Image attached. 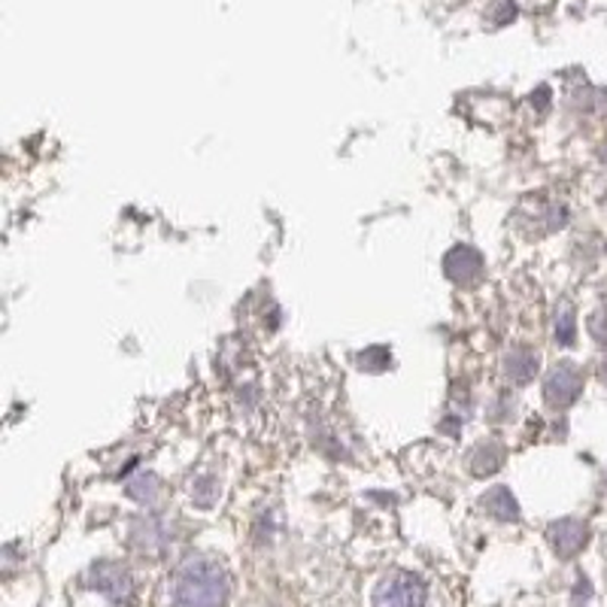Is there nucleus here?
I'll use <instances>...</instances> for the list:
<instances>
[{
	"label": "nucleus",
	"mask_w": 607,
	"mask_h": 607,
	"mask_svg": "<svg viewBox=\"0 0 607 607\" xmlns=\"http://www.w3.org/2000/svg\"><path fill=\"white\" fill-rule=\"evenodd\" d=\"M538 353H529V350H522V353H514V356L507 358V377L514 380V383H529L534 374H538Z\"/></svg>",
	"instance_id": "nucleus-6"
},
{
	"label": "nucleus",
	"mask_w": 607,
	"mask_h": 607,
	"mask_svg": "<svg viewBox=\"0 0 607 607\" xmlns=\"http://www.w3.org/2000/svg\"><path fill=\"white\" fill-rule=\"evenodd\" d=\"M426 602H429L426 583L407 571L389 574L374 593V607H426Z\"/></svg>",
	"instance_id": "nucleus-2"
},
{
	"label": "nucleus",
	"mask_w": 607,
	"mask_h": 607,
	"mask_svg": "<svg viewBox=\"0 0 607 607\" xmlns=\"http://www.w3.org/2000/svg\"><path fill=\"white\" fill-rule=\"evenodd\" d=\"M483 507H486L489 514H495L498 519H517V502H514V495L507 492V489H492L486 498H483Z\"/></svg>",
	"instance_id": "nucleus-7"
},
{
	"label": "nucleus",
	"mask_w": 607,
	"mask_h": 607,
	"mask_svg": "<svg viewBox=\"0 0 607 607\" xmlns=\"http://www.w3.org/2000/svg\"><path fill=\"white\" fill-rule=\"evenodd\" d=\"M446 265H459L461 270L453 277V280L459 282H468L471 277H477L480 274V258H477V252L471 250H456L450 258H446Z\"/></svg>",
	"instance_id": "nucleus-8"
},
{
	"label": "nucleus",
	"mask_w": 607,
	"mask_h": 607,
	"mask_svg": "<svg viewBox=\"0 0 607 607\" xmlns=\"http://www.w3.org/2000/svg\"><path fill=\"white\" fill-rule=\"evenodd\" d=\"M586 541H590V529H586L583 522H578V519H562V522H553V526H549V544H553V549H556L562 559L578 556Z\"/></svg>",
	"instance_id": "nucleus-5"
},
{
	"label": "nucleus",
	"mask_w": 607,
	"mask_h": 607,
	"mask_svg": "<svg viewBox=\"0 0 607 607\" xmlns=\"http://www.w3.org/2000/svg\"><path fill=\"white\" fill-rule=\"evenodd\" d=\"M231 593L228 571L216 559L198 556L177 571L174 607H225Z\"/></svg>",
	"instance_id": "nucleus-1"
},
{
	"label": "nucleus",
	"mask_w": 607,
	"mask_h": 607,
	"mask_svg": "<svg viewBox=\"0 0 607 607\" xmlns=\"http://www.w3.org/2000/svg\"><path fill=\"white\" fill-rule=\"evenodd\" d=\"M580 389H583V374L574 365H559L544 385V399L553 407H568L580 395Z\"/></svg>",
	"instance_id": "nucleus-4"
},
{
	"label": "nucleus",
	"mask_w": 607,
	"mask_h": 607,
	"mask_svg": "<svg viewBox=\"0 0 607 607\" xmlns=\"http://www.w3.org/2000/svg\"><path fill=\"white\" fill-rule=\"evenodd\" d=\"M556 338L559 343H574V311L571 307H562L556 313Z\"/></svg>",
	"instance_id": "nucleus-9"
},
{
	"label": "nucleus",
	"mask_w": 607,
	"mask_h": 607,
	"mask_svg": "<svg viewBox=\"0 0 607 607\" xmlns=\"http://www.w3.org/2000/svg\"><path fill=\"white\" fill-rule=\"evenodd\" d=\"M91 586L98 590V593H104L110 602H116V605H125V602H131L134 595V580L128 574V568H122L116 562H98L91 568Z\"/></svg>",
	"instance_id": "nucleus-3"
}]
</instances>
